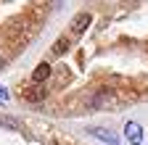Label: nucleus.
Returning <instances> with one entry per match:
<instances>
[{
    "label": "nucleus",
    "mask_w": 148,
    "mask_h": 145,
    "mask_svg": "<svg viewBox=\"0 0 148 145\" xmlns=\"http://www.w3.org/2000/svg\"><path fill=\"white\" fill-rule=\"evenodd\" d=\"M124 137H127V142L140 145V142H143V127H140L138 121H127V124H124Z\"/></svg>",
    "instance_id": "obj_1"
},
{
    "label": "nucleus",
    "mask_w": 148,
    "mask_h": 145,
    "mask_svg": "<svg viewBox=\"0 0 148 145\" xmlns=\"http://www.w3.org/2000/svg\"><path fill=\"white\" fill-rule=\"evenodd\" d=\"M90 24H92V16L82 11V13H77V16L71 19V32H74V34H85V29H87Z\"/></svg>",
    "instance_id": "obj_2"
},
{
    "label": "nucleus",
    "mask_w": 148,
    "mask_h": 145,
    "mask_svg": "<svg viewBox=\"0 0 148 145\" xmlns=\"http://www.w3.org/2000/svg\"><path fill=\"white\" fill-rule=\"evenodd\" d=\"M21 95H24V100H29V103H40V100H45L48 90H45V87H40V84H34V87H27Z\"/></svg>",
    "instance_id": "obj_3"
},
{
    "label": "nucleus",
    "mask_w": 148,
    "mask_h": 145,
    "mask_svg": "<svg viewBox=\"0 0 148 145\" xmlns=\"http://www.w3.org/2000/svg\"><path fill=\"white\" fill-rule=\"evenodd\" d=\"M87 132H90L92 137H98L101 142H106V145H119V142H116V137H114V135H111L108 129H103V127H90V129H87Z\"/></svg>",
    "instance_id": "obj_4"
},
{
    "label": "nucleus",
    "mask_w": 148,
    "mask_h": 145,
    "mask_svg": "<svg viewBox=\"0 0 148 145\" xmlns=\"http://www.w3.org/2000/svg\"><path fill=\"white\" fill-rule=\"evenodd\" d=\"M48 77H50V63H45V61H42V63H37L34 71H32V82H34V84H42Z\"/></svg>",
    "instance_id": "obj_5"
},
{
    "label": "nucleus",
    "mask_w": 148,
    "mask_h": 145,
    "mask_svg": "<svg viewBox=\"0 0 148 145\" xmlns=\"http://www.w3.org/2000/svg\"><path fill=\"white\" fill-rule=\"evenodd\" d=\"M71 48V42H69V37H58L53 42V56H64V53Z\"/></svg>",
    "instance_id": "obj_6"
},
{
    "label": "nucleus",
    "mask_w": 148,
    "mask_h": 145,
    "mask_svg": "<svg viewBox=\"0 0 148 145\" xmlns=\"http://www.w3.org/2000/svg\"><path fill=\"white\" fill-rule=\"evenodd\" d=\"M0 100H8V90L5 87H0Z\"/></svg>",
    "instance_id": "obj_7"
},
{
    "label": "nucleus",
    "mask_w": 148,
    "mask_h": 145,
    "mask_svg": "<svg viewBox=\"0 0 148 145\" xmlns=\"http://www.w3.org/2000/svg\"><path fill=\"white\" fill-rule=\"evenodd\" d=\"M3 63H5V61H3V56H0V69H3Z\"/></svg>",
    "instance_id": "obj_8"
},
{
    "label": "nucleus",
    "mask_w": 148,
    "mask_h": 145,
    "mask_svg": "<svg viewBox=\"0 0 148 145\" xmlns=\"http://www.w3.org/2000/svg\"><path fill=\"white\" fill-rule=\"evenodd\" d=\"M0 124H3V119H0Z\"/></svg>",
    "instance_id": "obj_9"
}]
</instances>
